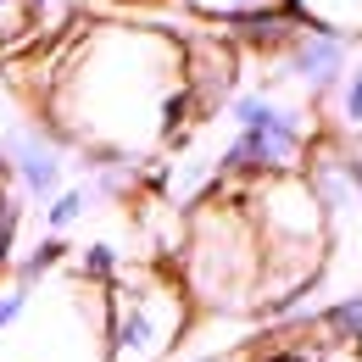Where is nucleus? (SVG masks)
<instances>
[{"instance_id": "ddd939ff", "label": "nucleus", "mask_w": 362, "mask_h": 362, "mask_svg": "<svg viewBox=\"0 0 362 362\" xmlns=\"http://www.w3.org/2000/svg\"><path fill=\"white\" fill-rule=\"evenodd\" d=\"M17 223H23V201L11 189H0V273L17 262Z\"/></svg>"}, {"instance_id": "6e6552de", "label": "nucleus", "mask_w": 362, "mask_h": 362, "mask_svg": "<svg viewBox=\"0 0 362 362\" xmlns=\"http://www.w3.org/2000/svg\"><path fill=\"white\" fill-rule=\"evenodd\" d=\"M317 117H323V134L340 139L346 151L362 145V50H357V62L346 67V78L334 84V95L317 106Z\"/></svg>"}, {"instance_id": "6ab92c4d", "label": "nucleus", "mask_w": 362, "mask_h": 362, "mask_svg": "<svg viewBox=\"0 0 362 362\" xmlns=\"http://www.w3.org/2000/svg\"><path fill=\"white\" fill-rule=\"evenodd\" d=\"M357 357H362V340H357Z\"/></svg>"}, {"instance_id": "4468645a", "label": "nucleus", "mask_w": 362, "mask_h": 362, "mask_svg": "<svg viewBox=\"0 0 362 362\" xmlns=\"http://www.w3.org/2000/svg\"><path fill=\"white\" fill-rule=\"evenodd\" d=\"M257 362H317V357L301 351V346H279V351H268V357H257Z\"/></svg>"}, {"instance_id": "2eb2a0df", "label": "nucleus", "mask_w": 362, "mask_h": 362, "mask_svg": "<svg viewBox=\"0 0 362 362\" xmlns=\"http://www.w3.org/2000/svg\"><path fill=\"white\" fill-rule=\"evenodd\" d=\"M195 362H257V351L234 346V351H206V357H195Z\"/></svg>"}, {"instance_id": "7ed1b4c3", "label": "nucleus", "mask_w": 362, "mask_h": 362, "mask_svg": "<svg viewBox=\"0 0 362 362\" xmlns=\"http://www.w3.org/2000/svg\"><path fill=\"white\" fill-rule=\"evenodd\" d=\"M0 362H106V284L73 268L40 279L28 313L0 334Z\"/></svg>"}, {"instance_id": "f257e3e1", "label": "nucleus", "mask_w": 362, "mask_h": 362, "mask_svg": "<svg viewBox=\"0 0 362 362\" xmlns=\"http://www.w3.org/2000/svg\"><path fill=\"white\" fill-rule=\"evenodd\" d=\"M50 117L67 151L145 168L189 123L184 40L151 23H90L56 67Z\"/></svg>"}, {"instance_id": "0eeeda50", "label": "nucleus", "mask_w": 362, "mask_h": 362, "mask_svg": "<svg viewBox=\"0 0 362 362\" xmlns=\"http://www.w3.org/2000/svg\"><path fill=\"white\" fill-rule=\"evenodd\" d=\"M0 156H6V173L23 184L34 201H50L62 189V179H67V168H73V151L50 129H40V123H17L11 134L0 139Z\"/></svg>"}, {"instance_id": "f03ea898", "label": "nucleus", "mask_w": 362, "mask_h": 362, "mask_svg": "<svg viewBox=\"0 0 362 362\" xmlns=\"http://www.w3.org/2000/svg\"><path fill=\"white\" fill-rule=\"evenodd\" d=\"M179 284L189 307H212V313L262 307V251L245 201H206L189 218Z\"/></svg>"}, {"instance_id": "39448f33", "label": "nucleus", "mask_w": 362, "mask_h": 362, "mask_svg": "<svg viewBox=\"0 0 362 362\" xmlns=\"http://www.w3.org/2000/svg\"><path fill=\"white\" fill-rule=\"evenodd\" d=\"M189 313L168 268H123L106 284V362H162L184 340Z\"/></svg>"}, {"instance_id": "1a4fd4ad", "label": "nucleus", "mask_w": 362, "mask_h": 362, "mask_svg": "<svg viewBox=\"0 0 362 362\" xmlns=\"http://www.w3.org/2000/svg\"><path fill=\"white\" fill-rule=\"evenodd\" d=\"M290 17L313 34H334L362 45V0H290Z\"/></svg>"}, {"instance_id": "f3484780", "label": "nucleus", "mask_w": 362, "mask_h": 362, "mask_svg": "<svg viewBox=\"0 0 362 362\" xmlns=\"http://www.w3.org/2000/svg\"><path fill=\"white\" fill-rule=\"evenodd\" d=\"M351 156H357V168H362V145H357V151H351Z\"/></svg>"}, {"instance_id": "9d476101", "label": "nucleus", "mask_w": 362, "mask_h": 362, "mask_svg": "<svg viewBox=\"0 0 362 362\" xmlns=\"http://www.w3.org/2000/svg\"><path fill=\"white\" fill-rule=\"evenodd\" d=\"M90 212H95V189L90 184H62V189L45 201V228L56 240H67V228H78Z\"/></svg>"}, {"instance_id": "aec40b11", "label": "nucleus", "mask_w": 362, "mask_h": 362, "mask_svg": "<svg viewBox=\"0 0 362 362\" xmlns=\"http://www.w3.org/2000/svg\"><path fill=\"white\" fill-rule=\"evenodd\" d=\"M357 296H362V284H357Z\"/></svg>"}, {"instance_id": "20e7f679", "label": "nucleus", "mask_w": 362, "mask_h": 362, "mask_svg": "<svg viewBox=\"0 0 362 362\" xmlns=\"http://www.w3.org/2000/svg\"><path fill=\"white\" fill-rule=\"evenodd\" d=\"M234 139L223 145V173H245V179H279V173H301L313 156L323 117L317 106L284 95L279 84H245L223 100Z\"/></svg>"}, {"instance_id": "a211bd4d", "label": "nucleus", "mask_w": 362, "mask_h": 362, "mask_svg": "<svg viewBox=\"0 0 362 362\" xmlns=\"http://www.w3.org/2000/svg\"><path fill=\"white\" fill-rule=\"evenodd\" d=\"M357 251H362V234H357ZM357 284H362V279H357Z\"/></svg>"}, {"instance_id": "f8f14e48", "label": "nucleus", "mask_w": 362, "mask_h": 362, "mask_svg": "<svg viewBox=\"0 0 362 362\" xmlns=\"http://www.w3.org/2000/svg\"><path fill=\"white\" fill-rule=\"evenodd\" d=\"M73 262V245L67 240H56V234H45L34 251H23L17 262H11V279H28V284H40V279H50V273H62Z\"/></svg>"}, {"instance_id": "9b49d317", "label": "nucleus", "mask_w": 362, "mask_h": 362, "mask_svg": "<svg viewBox=\"0 0 362 362\" xmlns=\"http://www.w3.org/2000/svg\"><path fill=\"white\" fill-rule=\"evenodd\" d=\"M195 17H206V23H234V28H245V23H257V17H279V11H290V0H184Z\"/></svg>"}, {"instance_id": "dca6fc26", "label": "nucleus", "mask_w": 362, "mask_h": 362, "mask_svg": "<svg viewBox=\"0 0 362 362\" xmlns=\"http://www.w3.org/2000/svg\"><path fill=\"white\" fill-rule=\"evenodd\" d=\"M6 179H11V173H6V156H0V189H6Z\"/></svg>"}, {"instance_id": "423d86ee", "label": "nucleus", "mask_w": 362, "mask_h": 362, "mask_svg": "<svg viewBox=\"0 0 362 362\" xmlns=\"http://www.w3.org/2000/svg\"><path fill=\"white\" fill-rule=\"evenodd\" d=\"M357 50L351 40H334V34H313V28H290L284 34V45L268 56L273 67V84H284V95H296V100H307V106H323L334 84L346 78V67L357 62Z\"/></svg>"}]
</instances>
